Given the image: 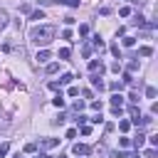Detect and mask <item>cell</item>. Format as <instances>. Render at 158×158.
Returning <instances> with one entry per match:
<instances>
[{"mask_svg": "<svg viewBox=\"0 0 158 158\" xmlns=\"http://www.w3.org/2000/svg\"><path fill=\"white\" fill-rule=\"evenodd\" d=\"M84 57H91V44H84Z\"/></svg>", "mask_w": 158, "mask_h": 158, "instance_id": "obj_31", "label": "cell"}, {"mask_svg": "<svg viewBox=\"0 0 158 158\" xmlns=\"http://www.w3.org/2000/svg\"><path fill=\"white\" fill-rule=\"evenodd\" d=\"M111 54H114V57H121V47H118V44H111Z\"/></svg>", "mask_w": 158, "mask_h": 158, "instance_id": "obj_20", "label": "cell"}, {"mask_svg": "<svg viewBox=\"0 0 158 158\" xmlns=\"http://www.w3.org/2000/svg\"><path fill=\"white\" fill-rule=\"evenodd\" d=\"M52 104H54L57 109H62V106H64V96H62V91H59V94H57V96L52 99Z\"/></svg>", "mask_w": 158, "mask_h": 158, "instance_id": "obj_7", "label": "cell"}, {"mask_svg": "<svg viewBox=\"0 0 158 158\" xmlns=\"http://www.w3.org/2000/svg\"><path fill=\"white\" fill-rule=\"evenodd\" d=\"M146 158H156V148H148L146 151Z\"/></svg>", "mask_w": 158, "mask_h": 158, "instance_id": "obj_35", "label": "cell"}, {"mask_svg": "<svg viewBox=\"0 0 158 158\" xmlns=\"http://www.w3.org/2000/svg\"><path fill=\"white\" fill-rule=\"evenodd\" d=\"M118 146H121V148H128V146H131V138H128V136H121V138H118Z\"/></svg>", "mask_w": 158, "mask_h": 158, "instance_id": "obj_11", "label": "cell"}, {"mask_svg": "<svg viewBox=\"0 0 158 158\" xmlns=\"http://www.w3.org/2000/svg\"><path fill=\"white\" fill-rule=\"evenodd\" d=\"M62 5H69V7H79V0H57Z\"/></svg>", "mask_w": 158, "mask_h": 158, "instance_id": "obj_17", "label": "cell"}, {"mask_svg": "<svg viewBox=\"0 0 158 158\" xmlns=\"http://www.w3.org/2000/svg\"><path fill=\"white\" fill-rule=\"evenodd\" d=\"M49 89L52 91H59V81H49Z\"/></svg>", "mask_w": 158, "mask_h": 158, "instance_id": "obj_32", "label": "cell"}, {"mask_svg": "<svg viewBox=\"0 0 158 158\" xmlns=\"http://www.w3.org/2000/svg\"><path fill=\"white\" fill-rule=\"evenodd\" d=\"M54 27L52 25H40V27H35L32 32H30V40L35 42V44H40V47H47L52 40H54Z\"/></svg>", "mask_w": 158, "mask_h": 158, "instance_id": "obj_1", "label": "cell"}, {"mask_svg": "<svg viewBox=\"0 0 158 158\" xmlns=\"http://www.w3.org/2000/svg\"><path fill=\"white\" fill-rule=\"evenodd\" d=\"M79 35H81V37H86V35H89V27H86V25H81V27H79Z\"/></svg>", "mask_w": 158, "mask_h": 158, "instance_id": "obj_27", "label": "cell"}, {"mask_svg": "<svg viewBox=\"0 0 158 158\" xmlns=\"http://www.w3.org/2000/svg\"><path fill=\"white\" fill-rule=\"evenodd\" d=\"M136 44V37H123V47H133Z\"/></svg>", "mask_w": 158, "mask_h": 158, "instance_id": "obj_19", "label": "cell"}, {"mask_svg": "<svg viewBox=\"0 0 158 158\" xmlns=\"http://www.w3.org/2000/svg\"><path fill=\"white\" fill-rule=\"evenodd\" d=\"M12 158H22V156H20V153H15V156H12Z\"/></svg>", "mask_w": 158, "mask_h": 158, "instance_id": "obj_37", "label": "cell"}, {"mask_svg": "<svg viewBox=\"0 0 158 158\" xmlns=\"http://www.w3.org/2000/svg\"><path fill=\"white\" fill-rule=\"evenodd\" d=\"M35 151H37V143H27L25 146V153H35Z\"/></svg>", "mask_w": 158, "mask_h": 158, "instance_id": "obj_23", "label": "cell"}, {"mask_svg": "<svg viewBox=\"0 0 158 158\" xmlns=\"http://www.w3.org/2000/svg\"><path fill=\"white\" fill-rule=\"evenodd\" d=\"M67 138H77V128H69L67 131Z\"/></svg>", "mask_w": 158, "mask_h": 158, "instance_id": "obj_34", "label": "cell"}, {"mask_svg": "<svg viewBox=\"0 0 158 158\" xmlns=\"http://www.w3.org/2000/svg\"><path fill=\"white\" fill-rule=\"evenodd\" d=\"M84 109V101H74V111H81Z\"/></svg>", "mask_w": 158, "mask_h": 158, "instance_id": "obj_33", "label": "cell"}, {"mask_svg": "<svg viewBox=\"0 0 158 158\" xmlns=\"http://www.w3.org/2000/svg\"><path fill=\"white\" fill-rule=\"evenodd\" d=\"M2 27H7V12L5 10H0V30Z\"/></svg>", "mask_w": 158, "mask_h": 158, "instance_id": "obj_12", "label": "cell"}, {"mask_svg": "<svg viewBox=\"0 0 158 158\" xmlns=\"http://www.w3.org/2000/svg\"><path fill=\"white\" fill-rule=\"evenodd\" d=\"M128 99H131V101H133V104H138V99H141V96H138V94H136V91H131V94H128Z\"/></svg>", "mask_w": 158, "mask_h": 158, "instance_id": "obj_28", "label": "cell"}, {"mask_svg": "<svg viewBox=\"0 0 158 158\" xmlns=\"http://www.w3.org/2000/svg\"><path fill=\"white\" fill-rule=\"evenodd\" d=\"M89 151H91L89 146H84V143H74V153H77V156H86Z\"/></svg>", "mask_w": 158, "mask_h": 158, "instance_id": "obj_3", "label": "cell"}, {"mask_svg": "<svg viewBox=\"0 0 158 158\" xmlns=\"http://www.w3.org/2000/svg\"><path fill=\"white\" fill-rule=\"evenodd\" d=\"M69 81H72V74H62V79H59V86H62V84H69Z\"/></svg>", "mask_w": 158, "mask_h": 158, "instance_id": "obj_22", "label": "cell"}, {"mask_svg": "<svg viewBox=\"0 0 158 158\" xmlns=\"http://www.w3.org/2000/svg\"><path fill=\"white\" fill-rule=\"evenodd\" d=\"M138 54H141V57H151V54H153V49H151V47H141V49H138Z\"/></svg>", "mask_w": 158, "mask_h": 158, "instance_id": "obj_13", "label": "cell"}, {"mask_svg": "<svg viewBox=\"0 0 158 158\" xmlns=\"http://www.w3.org/2000/svg\"><path fill=\"white\" fill-rule=\"evenodd\" d=\"M123 84H133V77H131V72H123Z\"/></svg>", "mask_w": 158, "mask_h": 158, "instance_id": "obj_21", "label": "cell"}, {"mask_svg": "<svg viewBox=\"0 0 158 158\" xmlns=\"http://www.w3.org/2000/svg\"><path fill=\"white\" fill-rule=\"evenodd\" d=\"M109 89H111V91H121V89H123V81H111Z\"/></svg>", "mask_w": 158, "mask_h": 158, "instance_id": "obj_10", "label": "cell"}, {"mask_svg": "<svg viewBox=\"0 0 158 158\" xmlns=\"http://www.w3.org/2000/svg\"><path fill=\"white\" fill-rule=\"evenodd\" d=\"M35 158H52V156H47V153H40V156H35Z\"/></svg>", "mask_w": 158, "mask_h": 158, "instance_id": "obj_36", "label": "cell"}, {"mask_svg": "<svg viewBox=\"0 0 158 158\" xmlns=\"http://www.w3.org/2000/svg\"><path fill=\"white\" fill-rule=\"evenodd\" d=\"M131 143H133V146H136V148H141V146H143V143H146V133H143V131H138V133H136V138H133V141H131Z\"/></svg>", "mask_w": 158, "mask_h": 158, "instance_id": "obj_2", "label": "cell"}, {"mask_svg": "<svg viewBox=\"0 0 158 158\" xmlns=\"http://www.w3.org/2000/svg\"><path fill=\"white\" fill-rule=\"evenodd\" d=\"M30 20L40 22V20H44V12H42V10H35V12H30Z\"/></svg>", "mask_w": 158, "mask_h": 158, "instance_id": "obj_6", "label": "cell"}, {"mask_svg": "<svg viewBox=\"0 0 158 158\" xmlns=\"http://www.w3.org/2000/svg\"><path fill=\"white\" fill-rule=\"evenodd\" d=\"M118 15H121V17H128V15H131V7H121Z\"/></svg>", "mask_w": 158, "mask_h": 158, "instance_id": "obj_24", "label": "cell"}, {"mask_svg": "<svg viewBox=\"0 0 158 158\" xmlns=\"http://www.w3.org/2000/svg\"><path fill=\"white\" fill-rule=\"evenodd\" d=\"M47 59H49V52H47V49H42V52H37V62H42V64H44Z\"/></svg>", "mask_w": 158, "mask_h": 158, "instance_id": "obj_9", "label": "cell"}, {"mask_svg": "<svg viewBox=\"0 0 158 158\" xmlns=\"http://www.w3.org/2000/svg\"><path fill=\"white\" fill-rule=\"evenodd\" d=\"M148 143H151V148H156L158 146V136H148Z\"/></svg>", "mask_w": 158, "mask_h": 158, "instance_id": "obj_26", "label": "cell"}, {"mask_svg": "<svg viewBox=\"0 0 158 158\" xmlns=\"http://www.w3.org/2000/svg\"><path fill=\"white\" fill-rule=\"evenodd\" d=\"M101 106H104L101 101H91V109H94V111H101Z\"/></svg>", "mask_w": 158, "mask_h": 158, "instance_id": "obj_29", "label": "cell"}, {"mask_svg": "<svg viewBox=\"0 0 158 158\" xmlns=\"http://www.w3.org/2000/svg\"><path fill=\"white\" fill-rule=\"evenodd\" d=\"M59 158H64V156H59Z\"/></svg>", "mask_w": 158, "mask_h": 158, "instance_id": "obj_38", "label": "cell"}, {"mask_svg": "<svg viewBox=\"0 0 158 158\" xmlns=\"http://www.w3.org/2000/svg\"><path fill=\"white\" fill-rule=\"evenodd\" d=\"M7 151H10V143H0V158H5Z\"/></svg>", "mask_w": 158, "mask_h": 158, "instance_id": "obj_18", "label": "cell"}, {"mask_svg": "<svg viewBox=\"0 0 158 158\" xmlns=\"http://www.w3.org/2000/svg\"><path fill=\"white\" fill-rule=\"evenodd\" d=\"M54 146H59V138H44L42 141V148H54Z\"/></svg>", "mask_w": 158, "mask_h": 158, "instance_id": "obj_5", "label": "cell"}, {"mask_svg": "<svg viewBox=\"0 0 158 158\" xmlns=\"http://www.w3.org/2000/svg\"><path fill=\"white\" fill-rule=\"evenodd\" d=\"M131 22H133V25H138V27H143V25H146V17H143V15H133V20H131Z\"/></svg>", "mask_w": 158, "mask_h": 158, "instance_id": "obj_8", "label": "cell"}, {"mask_svg": "<svg viewBox=\"0 0 158 158\" xmlns=\"http://www.w3.org/2000/svg\"><path fill=\"white\" fill-rule=\"evenodd\" d=\"M69 54H72L69 47H62V49H59V59H69Z\"/></svg>", "mask_w": 158, "mask_h": 158, "instance_id": "obj_14", "label": "cell"}, {"mask_svg": "<svg viewBox=\"0 0 158 158\" xmlns=\"http://www.w3.org/2000/svg\"><path fill=\"white\" fill-rule=\"evenodd\" d=\"M128 128H131V121H118V131H123V133H126Z\"/></svg>", "mask_w": 158, "mask_h": 158, "instance_id": "obj_16", "label": "cell"}, {"mask_svg": "<svg viewBox=\"0 0 158 158\" xmlns=\"http://www.w3.org/2000/svg\"><path fill=\"white\" fill-rule=\"evenodd\" d=\"M109 101H111V109H121V104H123V99H121V94H114V96H111Z\"/></svg>", "mask_w": 158, "mask_h": 158, "instance_id": "obj_4", "label": "cell"}, {"mask_svg": "<svg viewBox=\"0 0 158 158\" xmlns=\"http://www.w3.org/2000/svg\"><path fill=\"white\" fill-rule=\"evenodd\" d=\"M156 94H158L156 86H146V96H148V99H156Z\"/></svg>", "mask_w": 158, "mask_h": 158, "instance_id": "obj_15", "label": "cell"}, {"mask_svg": "<svg viewBox=\"0 0 158 158\" xmlns=\"http://www.w3.org/2000/svg\"><path fill=\"white\" fill-rule=\"evenodd\" d=\"M59 69V64H47V74H54Z\"/></svg>", "mask_w": 158, "mask_h": 158, "instance_id": "obj_25", "label": "cell"}, {"mask_svg": "<svg viewBox=\"0 0 158 158\" xmlns=\"http://www.w3.org/2000/svg\"><path fill=\"white\" fill-rule=\"evenodd\" d=\"M79 131H81V136H89V133H91V126H81Z\"/></svg>", "mask_w": 158, "mask_h": 158, "instance_id": "obj_30", "label": "cell"}]
</instances>
